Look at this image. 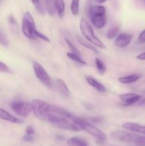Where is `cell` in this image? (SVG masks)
Listing matches in <instances>:
<instances>
[{
  "label": "cell",
  "instance_id": "9c48e42d",
  "mask_svg": "<svg viewBox=\"0 0 145 146\" xmlns=\"http://www.w3.org/2000/svg\"><path fill=\"white\" fill-rule=\"evenodd\" d=\"M12 111L21 118H26L32 111L31 103L23 101H14L11 103Z\"/></svg>",
  "mask_w": 145,
  "mask_h": 146
},
{
  "label": "cell",
  "instance_id": "6da1fadb",
  "mask_svg": "<svg viewBox=\"0 0 145 146\" xmlns=\"http://www.w3.org/2000/svg\"><path fill=\"white\" fill-rule=\"evenodd\" d=\"M78 118L65 108L51 104L50 112L45 122L60 129L79 132L82 129L78 123Z\"/></svg>",
  "mask_w": 145,
  "mask_h": 146
},
{
  "label": "cell",
  "instance_id": "4dcf8cb0",
  "mask_svg": "<svg viewBox=\"0 0 145 146\" xmlns=\"http://www.w3.org/2000/svg\"><path fill=\"white\" fill-rule=\"evenodd\" d=\"M23 139L25 141H27V142H31V141L34 140V137L31 136V135H28L25 134V135L24 136Z\"/></svg>",
  "mask_w": 145,
  "mask_h": 146
},
{
  "label": "cell",
  "instance_id": "2e32d148",
  "mask_svg": "<svg viewBox=\"0 0 145 146\" xmlns=\"http://www.w3.org/2000/svg\"><path fill=\"white\" fill-rule=\"evenodd\" d=\"M141 78V76L139 74H131V75L126 76H122L119 77L118 78V81L123 84H131L137 81L139 78Z\"/></svg>",
  "mask_w": 145,
  "mask_h": 146
},
{
  "label": "cell",
  "instance_id": "4fadbf2b",
  "mask_svg": "<svg viewBox=\"0 0 145 146\" xmlns=\"http://www.w3.org/2000/svg\"><path fill=\"white\" fill-rule=\"evenodd\" d=\"M122 128L127 130V131L145 135V125H139L136 123L126 122L122 124Z\"/></svg>",
  "mask_w": 145,
  "mask_h": 146
},
{
  "label": "cell",
  "instance_id": "ac0fdd59",
  "mask_svg": "<svg viewBox=\"0 0 145 146\" xmlns=\"http://www.w3.org/2000/svg\"><path fill=\"white\" fill-rule=\"evenodd\" d=\"M54 7L57 11L58 16L61 18H63L65 15V2L63 0H55Z\"/></svg>",
  "mask_w": 145,
  "mask_h": 146
},
{
  "label": "cell",
  "instance_id": "f546056e",
  "mask_svg": "<svg viewBox=\"0 0 145 146\" xmlns=\"http://www.w3.org/2000/svg\"><path fill=\"white\" fill-rule=\"evenodd\" d=\"M34 127L31 126V125H28L26 128V134L28 135H31V136H34Z\"/></svg>",
  "mask_w": 145,
  "mask_h": 146
},
{
  "label": "cell",
  "instance_id": "9a60e30c",
  "mask_svg": "<svg viewBox=\"0 0 145 146\" xmlns=\"http://www.w3.org/2000/svg\"><path fill=\"white\" fill-rule=\"evenodd\" d=\"M85 80H86L88 84H89L90 86H92V88H95V90H97V91H99V92L105 93L107 91V89L105 87V86L102 85L100 82H99L98 80L94 78L93 77L86 76H85Z\"/></svg>",
  "mask_w": 145,
  "mask_h": 146
},
{
  "label": "cell",
  "instance_id": "3957f363",
  "mask_svg": "<svg viewBox=\"0 0 145 146\" xmlns=\"http://www.w3.org/2000/svg\"><path fill=\"white\" fill-rule=\"evenodd\" d=\"M80 29L81 34L82 36L88 40L89 42L93 44L95 46L98 48H101V49H106L107 46L97 36L95 35L94 30L90 23L85 19V18H81L80 21Z\"/></svg>",
  "mask_w": 145,
  "mask_h": 146
},
{
  "label": "cell",
  "instance_id": "ffe728a7",
  "mask_svg": "<svg viewBox=\"0 0 145 146\" xmlns=\"http://www.w3.org/2000/svg\"><path fill=\"white\" fill-rule=\"evenodd\" d=\"M31 1L32 2V4H34L36 9L37 10V11L40 14H41V15H44L45 12L44 3H43L42 0H31Z\"/></svg>",
  "mask_w": 145,
  "mask_h": 146
},
{
  "label": "cell",
  "instance_id": "836d02e7",
  "mask_svg": "<svg viewBox=\"0 0 145 146\" xmlns=\"http://www.w3.org/2000/svg\"><path fill=\"white\" fill-rule=\"evenodd\" d=\"M97 2L100 3V4H102V3H105L107 0H96Z\"/></svg>",
  "mask_w": 145,
  "mask_h": 146
},
{
  "label": "cell",
  "instance_id": "d6a6232c",
  "mask_svg": "<svg viewBox=\"0 0 145 146\" xmlns=\"http://www.w3.org/2000/svg\"><path fill=\"white\" fill-rule=\"evenodd\" d=\"M139 103V105H145V98H144V99L141 100Z\"/></svg>",
  "mask_w": 145,
  "mask_h": 146
},
{
  "label": "cell",
  "instance_id": "e575fe53",
  "mask_svg": "<svg viewBox=\"0 0 145 146\" xmlns=\"http://www.w3.org/2000/svg\"><path fill=\"white\" fill-rule=\"evenodd\" d=\"M45 1H52V0H45Z\"/></svg>",
  "mask_w": 145,
  "mask_h": 146
},
{
  "label": "cell",
  "instance_id": "1f68e13d",
  "mask_svg": "<svg viewBox=\"0 0 145 146\" xmlns=\"http://www.w3.org/2000/svg\"><path fill=\"white\" fill-rule=\"evenodd\" d=\"M136 58L140 61H145V51L144 52L142 53V54H139V55L136 56Z\"/></svg>",
  "mask_w": 145,
  "mask_h": 146
},
{
  "label": "cell",
  "instance_id": "30bf717a",
  "mask_svg": "<svg viewBox=\"0 0 145 146\" xmlns=\"http://www.w3.org/2000/svg\"><path fill=\"white\" fill-rule=\"evenodd\" d=\"M119 98L124 105L129 106L139 103L142 100V96L136 94L128 93V94H121L119 96Z\"/></svg>",
  "mask_w": 145,
  "mask_h": 146
},
{
  "label": "cell",
  "instance_id": "f1b7e54d",
  "mask_svg": "<svg viewBox=\"0 0 145 146\" xmlns=\"http://www.w3.org/2000/svg\"><path fill=\"white\" fill-rule=\"evenodd\" d=\"M137 42L140 44H145V29L143 30L139 35L137 38Z\"/></svg>",
  "mask_w": 145,
  "mask_h": 146
},
{
  "label": "cell",
  "instance_id": "5b68a950",
  "mask_svg": "<svg viewBox=\"0 0 145 146\" xmlns=\"http://www.w3.org/2000/svg\"><path fill=\"white\" fill-rule=\"evenodd\" d=\"M31 104L32 111L35 116L43 121H46L50 112L51 104L43 100L34 99L31 101Z\"/></svg>",
  "mask_w": 145,
  "mask_h": 146
},
{
  "label": "cell",
  "instance_id": "4316f807",
  "mask_svg": "<svg viewBox=\"0 0 145 146\" xmlns=\"http://www.w3.org/2000/svg\"><path fill=\"white\" fill-rule=\"evenodd\" d=\"M35 35H36V38H40V39L43 40V41H46V42H50V39L49 38H48V36H46L45 35H44V34H42L41 32H40V31H38V30H36V31L35 32Z\"/></svg>",
  "mask_w": 145,
  "mask_h": 146
},
{
  "label": "cell",
  "instance_id": "603a6c76",
  "mask_svg": "<svg viewBox=\"0 0 145 146\" xmlns=\"http://www.w3.org/2000/svg\"><path fill=\"white\" fill-rule=\"evenodd\" d=\"M95 66H96V68L98 70V71H99L101 74H105V73L107 71V66L106 65L104 64L103 61H101L100 58H95Z\"/></svg>",
  "mask_w": 145,
  "mask_h": 146
},
{
  "label": "cell",
  "instance_id": "5bb4252c",
  "mask_svg": "<svg viewBox=\"0 0 145 146\" xmlns=\"http://www.w3.org/2000/svg\"><path fill=\"white\" fill-rule=\"evenodd\" d=\"M0 119L16 124H21L24 123L22 120L16 118V117H14V115L10 114L9 113L7 112L6 110L3 109V108H0Z\"/></svg>",
  "mask_w": 145,
  "mask_h": 146
},
{
  "label": "cell",
  "instance_id": "d6986e66",
  "mask_svg": "<svg viewBox=\"0 0 145 146\" xmlns=\"http://www.w3.org/2000/svg\"><path fill=\"white\" fill-rule=\"evenodd\" d=\"M67 144L70 145H77V146H87L88 143L83 140L82 138L79 137H73L71 138L67 141Z\"/></svg>",
  "mask_w": 145,
  "mask_h": 146
},
{
  "label": "cell",
  "instance_id": "ba28073f",
  "mask_svg": "<svg viewBox=\"0 0 145 146\" xmlns=\"http://www.w3.org/2000/svg\"><path fill=\"white\" fill-rule=\"evenodd\" d=\"M33 68H34V74L36 78L40 81V82L47 87L48 88H53V81L51 76L46 70L44 68L40 63L37 61H34L33 63Z\"/></svg>",
  "mask_w": 145,
  "mask_h": 146
},
{
  "label": "cell",
  "instance_id": "52a82bcc",
  "mask_svg": "<svg viewBox=\"0 0 145 146\" xmlns=\"http://www.w3.org/2000/svg\"><path fill=\"white\" fill-rule=\"evenodd\" d=\"M78 123L80 126L82 131H85L90 135L95 137V138L98 139V141H100V142H104V141H106L107 136L105 133L100 130L98 128H97L95 125L91 123L90 122L87 121L86 119L78 118Z\"/></svg>",
  "mask_w": 145,
  "mask_h": 146
},
{
  "label": "cell",
  "instance_id": "d4e9b609",
  "mask_svg": "<svg viewBox=\"0 0 145 146\" xmlns=\"http://www.w3.org/2000/svg\"><path fill=\"white\" fill-rule=\"evenodd\" d=\"M118 31H119V29L117 27H112L109 29L107 32V37L108 39H112L114 37L116 36L117 34H118Z\"/></svg>",
  "mask_w": 145,
  "mask_h": 146
},
{
  "label": "cell",
  "instance_id": "8992f818",
  "mask_svg": "<svg viewBox=\"0 0 145 146\" xmlns=\"http://www.w3.org/2000/svg\"><path fill=\"white\" fill-rule=\"evenodd\" d=\"M21 29L24 35L29 39L36 38L35 32L36 31V24L34 18L29 11H26L23 15Z\"/></svg>",
  "mask_w": 145,
  "mask_h": 146
},
{
  "label": "cell",
  "instance_id": "7a4b0ae2",
  "mask_svg": "<svg viewBox=\"0 0 145 146\" xmlns=\"http://www.w3.org/2000/svg\"><path fill=\"white\" fill-rule=\"evenodd\" d=\"M111 138L117 142L125 143L134 144L137 145H145V136L138 135L137 133L129 131H112L111 133Z\"/></svg>",
  "mask_w": 145,
  "mask_h": 146
},
{
  "label": "cell",
  "instance_id": "277c9868",
  "mask_svg": "<svg viewBox=\"0 0 145 146\" xmlns=\"http://www.w3.org/2000/svg\"><path fill=\"white\" fill-rule=\"evenodd\" d=\"M90 19L91 23L97 29H102L106 25V9L104 6L95 5L90 9Z\"/></svg>",
  "mask_w": 145,
  "mask_h": 146
},
{
  "label": "cell",
  "instance_id": "484cf974",
  "mask_svg": "<svg viewBox=\"0 0 145 146\" xmlns=\"http://www.w3.org/2000/svg\"><path fill=\"white\" fill-rule=\"evenodd\" d=\"M0 44L4 46H9V41L7 36L1 31H0Z\"/></svg>",
  "mask_w": 145,
  "mask_h": 146
},
{
  "label": "cell",
  "instance_id": "83f0119b",
  "mask_svg": "<svg viewBox=\"0 0 145 146\" xmlns=\"http://www.w3.org/2000/svg\"><path fill=\"white\" fill-rule=\"evenodd\" d=\"M0 72L11 73V70L9 68L8 66L1 61H0Z\"/></svg>",
  "mask_w": 145,
  "mask_h": 146
},
{
  "label": "cell",
  "instance_id": "7c38bea8",
  "mask_svg": "<svg viewBox=\"0 0 145 146\" xmlns=\"http://www.w3.org/2000/svg\"><path fill=\"white\" fill-rule=\"evenodd\" d=\"M132 39V36L128 33H121L117 36L115 44L117 48H124L129 45Z\"/></svg>",
  "mask_w": 145,
  "mask_h": 146
},
{
  "label": "cell",
  "instance_id": "e0dca14e",
  "mask_svg": "<svg viewBox=\"0 0 145 146\" xmlns=\"http://www.w3.org/2000/svg\"><path fill=\"white\" fill-rule=\"evenodd\" d=\"M76 38H77V40H78V42H79L80 44L82 46H84L85 48H86L87 49L91 50V51H93V52L95 53V54H98V53H99L98 52V49L95 48V46H94L93 44H91L90 42H89L88 40H86V39L85 40L84 38H82V37H80V36H78V35L76 36Z\"/></svg>",
  "mask_w": 145,
  "mask_h": 146
},
{
  "label": "cell",
  "instance_id": "8fae6325",
  "mask_svg": "<svg viewBox=\"0 0 145 146\" xmlns=\"http://www.w3.org/2000/svg\"><path fill=\"white\" fill-rule=\"evenodd\" d=\"M53 88L63 96L68 98L71 95V92L66 84L61 78H56L53 81Z\"/></svg>",
  "mask_w": 145,
  "mask_h": 146
},
{
  "label": "cell",
  "instance_id": "7402d4cb",
  "mask_svg": "<svg viewBox=\"0 0 145 146\" xmlns=\"http://www.w3.org/2000/svg\"><path fill=\"white\" fill-rule=\"evenodd\" d=\"M71 11L72 15L77 17L80 11V0H72L71 4Z\"/></svg>",
  "mask_w": 145,
  "mask_h": 146
},
{
  "label": "cell",
  "instance_id": "cb8c5ba5",
  "mask_svg": "<svg viewBox=\"0 0 145 146\" xmlns=\"http://www.w3.org/2000/svg\"><path fill=\"white\" fill-rule=\"evenodd\" d=\"M65 42H66V44H67V45H68L69 49L71 50V52L74 53V54H78V55L80 56H81V55H82V54H81L80 51L79 50H78V48H77L76 47L73 45V44H72V42H71L69 39H68V38H65Z\"/></svg>",
  "mask_w": 145,
  "mask_h": 146
},
{
  "label": "cell",
  "instance_id": "44dd1931",
  "mask_svg": "<svg viewBox=\"0 0 145 146\" xmlns=\"http://www.w3.org/2000/svg\"><path fill=\"white\" fill-rule=\"evenodd\" d=\"M67 56L69 58H71L72 61H75L78 64H80V65H87V62L85 61H84L82 58H81L80 56L78 55V54H75L74 53L72 52H68L67 53Z\"/></svg>",
  "mask_w": 145,
  "mask_h": 146
}]
</instances>
